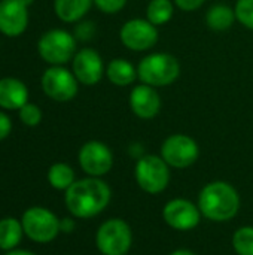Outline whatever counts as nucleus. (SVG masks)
<instances>
[{
    "label": "nucleus",
    "instance_id": "nucleus-17",
    "mask_svg": "<svg viewBox=\"0 0 253 255\" xmlns=\"http://www.w3.org/2000/svg\"><path fill=\"white\" fill-rule=\"evenodd\" d=\"M94 0H54V12L63 22H79L89 12Z\"/></svg>",
    "mask_w": 253,
    "mask_h": 255
},
{
    "label": "nucleus",
    "instance_id": "nucleus-23",
    "mask_svg": "<svg viewBox=\"0 0 253 255\" xmlns=\"http://www.w3.org/2000/svg\"><path fill=\"white\" fill-rule=\"evenodd\" d=\"M233 248L237 255H253V227L245 226L234 232Z\"/></svg>",
    "mask_w": 253,
    "mask_h": 255
},
{
    "label": "nucleus",
    "instance_id": "nucleus-5",
    "mask_svg": "<svg viewBox=\"0 0 253 255\" xmlns=\"http://www.w3.org/2000/svg\"><path fill=\"white\" fill-rule=\"evenodd\" d=\"M95 247L101 255H127L133 247V230L122 218H110L95 232Z\"/></svg>",
    "mask_w": 253,
    "mask_h": 255
},
{
    "label": "nucleus",
    "instance_id": "nucleus-14",
    "mask_svg": "<svg viewBox=\"0 0 253 255\" xmlns=\"http://www.w3.org/2000/svg\"><path fill=\"white\" fill-rule=\"evenodd\" d=\"M28 7L19 0H0V33L7 37L21 36L28 27Z\"/></svg>",
    "mask_w": 253,
    "mask_h": 255
},
{
    "label": "nucleus",
    "instance_id": "nucleus-27",
    "mask_svg": "<svg viewBox=\"0 0 253 255\" xmlns=\"http://www.w3.org/2000/svg\"><path fill=\"white\" fill-rule=\"evenodd\" d=\"M95 34V25L92 21H79V24L75 28V37L76 40L88 42Z\"/></svg>",
    "mask_w": 253,
    "mask_h": 255
},
{
    "label": "nucleus",
    "instance_id": "nucleus-29",
    "mask_svg": "<svg viewBox=\"0 0 253 255\" xmlns=\"http://www.w3.org/2000/svg\"><path fill=\"white\" fill-rule=\"evenodd\" d=\"M206 0H174V6H177L183 12H192L200 9Z\"/></svg>",
    "mask_w": 253,
    "mask_h": 255
},
{
    "label": "nucleus",
    "instance_id": "nucleus-9",
    "mask_svg": "<svg viewBox=\"0 0 253 255\" xmlns=\"http://www.w3.org/2000/svg\"><path fill=\"white\" fill-rule=\"evenodd\" d=\"M161 157L173 169H188L198 160L200 146L191 136L176 133L164 139Z\"/></svg>",
    "mask_w": 253,
    "mask_h": 255
},
{
    "label": "nucleus",
    "instance_id": "nucleus-20",
    "mask_svg": "<svg viewBox=\"0 0 253 255\" xmlns=\"http://www.w3.org/2000/svg\"><path fill=\"white\" fill-rule=\"evenodd\" d=\"M24 236L21 220L13 217H6L0 220V250L12 251L16 250Z\"/></svg>",
    "mask_w": 253,
    "mask_h": 255
},
{
    "label": "nucleus",
    "instance_id": "nucleus-7",
    "mask_svg": "<svg viewBox=\"0 0 253 255\" xmlns=\"http://www.w3.org/2000/svg\"><path fill=\"white\" fill-rule=\"evenodd\" d=\"M21 224L24 236L36 244H49L61 233L60 218L43 206L28 208L21 217Z\"/></svg>",
    "mask_w": 253,
    "mask_h": 255
},
{
    "label": "nucleus",
    "instance_id": "nucleus-12",
    "mask_svg": "<svg viewBox=\"0 0 253 255\" xmlns=\"http://www.w3.org/2000/svg\"><path fill=\"white\" fill-rule=\"evenodd\" d=\"M201 218H203V215L200 212L198 205H195L191 200L183 199V197L171 199L163 208L164 223L170 229L177 230V232L194 230L200 224Z\"/></svg>",
    "mask_w": 253,
    "mask_h": 255
},
{
    "label": "nucleus",
    "instance_id": "nucleus-13",
    "mask_svg": "<svg viewBox=\"0 0 253 255\" xmlns=\"http://www.w3.org/2000/svg\"><path fill=\"white\" fill-rule=\"evenodd\" d=\"M72 72L79 84L92 87L101 81L103 75L106 73V67L101 55L95 49L82 48L72 60Z\"/></svg>",
    "mask_w": 253,
    "mask_h": 255
},
{
    "label": "nucleus",
    "instance_id": "nucleus-4",
    "mask_svg": "<svg viewBox=\"0 0 253 255\" xmlns=\"http://www.w3.org/2000/svg\"><path fill=\"white\" fill-rule=\"evenodd\" d=\"M37 52L49 66H64L78 52L76 37L64 28H51L39 37Z\"/></svg>",
    "mask_w": 253,
    "mask_h": 255
},
{
    "label": "nucleus",
    "instance_id": "nucleus-18",
    "mask_svg": "<svg viewBox=\"0 0 253 255\" xmlns=\"http://www.w3.org/2000/svg\"><path fill=\"white\" fill-rule=\"evenodd\" d=\"M107 79L116 87H130L137 76V67L125 58H113L106 66Z\"/></svg>",
    "mask_w": 253,
    "mask_h": 255
},
{
    "label": "nucleus",
    "instance_id": "nucleus-6",
    "mask_svg": "<svg viewBox=\"0 0 253 255\" xmlns=\"http://www.w3.org/2000/svg\"><path fill=\"white\" fill-rule=\"evenodd\" d=\"M134 178L142 191L160 194L170 184V166L161 155L143 154L134 166Z\"/></svg>",
    "mask_w": 253,
    "mask_h": 255
},
{
    "label": "nucleus",
    "instance_id": "nucleus-19",
    "mask_svg": "<svg viewBox=\"0 0 253 255\" xmlns=\"http://www.w3.org/2000/svg\"><path fill=\"white\" fill-rule=\"evenodd\" d=\"M236 21L237 18L234 7L224 3H216L210 6L206 12V24L213 31H225L231 28Z\"/></svg>",
    "mask_w": 253,
    "mask_h": 255
},
{
    "label": "nucleus",
    "instance_id": "nucleus-33",
    "mask_svg": "<svg viewBox=\"0 0 253 255\" xmlns=\"http://www.w3.org/2000/svg\"><path fill=\"white\" fill-rule=\"evenodd\" d=\"M19 1H21L24 6H27V7H28V6H31V4L34 3V0H19Z\"/></svg>",
    "mask_w": 253,
    "mask_h": 255
},
{
    "label": "nucleus",
    "instance_id": "nucleus-3",
    "mask_svg": "<svg viewBox=\"0 0 253 255\" xmlns=\"http://www.w3.org/2000/svg\"><path fill=\"white\" fill-rule=\"evenodd\" d=\"M137 76L142 84L161 88L171 85L180 76L179 60L169 52H152L137 64Z\"/></svg>",
    "mask_w": 253,
    "mask_h": 255
},
{
    "label": "nucleus",
    "instance_id": "nucleus-32",
    "mask_svg": "<svg viewBox=\"0 0 253 255\" xmlns=\"http://www.w3.org/2000/svg\"><path fill=\"white\" fill-rule=\"evenodd\" d=\"M169 255H197L195 253H192V251H189V250H176V251H173L171 254Z\"/></svg>",
    "mask_w": 253,
    "mask_h": 255
},
{
    "label": "nucleus",
    "instance_id": "nucleus-2",
    "mask_svg": "<svg viewBox=\"0 0 253 255\" xmlns=\"http://www.w3.org/2000/svg\"><path fill=\"white\" fill-rule=\"evenodd\" d=\"M197 205L206 220L227 223L237 217L242 202L234 185L225 181H213L201 188Z\"/></svg>",
    "mask_w": 253,
    "mask_h": 255
},
{
    "label": "nucleus",
    "instance_id": "nucleus-15",
    "mask_svg": "<svg viewBox=\"0 0 253 255\" xmlns=\"http://www.w3.org/2000/svg\"><path fill=\"white\" fill-rule=\"evenodd\" d=\"M128 105H130L131 112L137 118L152 120L160 114L163 102L155 87L139 84L133 87L130 97H128Z\"/></svg>",
    "mask_w": 253,
    "mask_h": 255
},
{
    "label": "nucleus",
    "instance_id": "nucleus-28",
    "mask_svg": "<svg viewBox=\"0 0 253 255\" xmlns=\"http://www.w3.org/2000/svg\"><path fill=\"white\" fill-rule=\"evenodd\" d=\"M10 131H12V120L4 111H0V142L4 140L10 134Z\"/></svg>",
    "mask_w": 253,
    "mask_h": 255
},
{
    "label": "nucleus",
    "instance_id": "nucleus-11",
    "mask_svg": "<svg viewBox=\"0 0 253 255\" xmlns=\"http://www.w3.org/2000/svg\"><path fill=\"white\" fill-rule=\"evenodd\" d=\"M78 161L88 176L103 178L113 167V154L106 143L100 140H88L81 146Z\"/></svg>",
    "mask_w": 253,
    "mask_h": 255
},
{
    "label": "nucleus",
    "instance_id": "nucleus-30",
    "mask_svg": "<svg viewBox=\"0 0 253 255\" xmlns=\"http://www.w3.org/2000/svg\"><path fill=\"white\" fill-rule=\"evenodd\" d=\"M75 227H76V223H75L73 218H63V220H60V232L61 233L69 235V233H72L75 230Z\"/></svg>",
    "mask_w": 253,
    "mask_h": 255
},
{
    "label": "nucleus",
    "instance_id": "nucleus-8",
    "mask_svg": "<svg viewBox=\"0 0 253 255\" xmlns=\"http://www.w3.org/2000/svg\"><path fill=\"white\" fill-rule=\"evenodd\" d=\"M40 85L46 97L60 103L73 100L79 91L76 76L64 66H49L40 78Z\"/></svg>",
    "mask_w": 253,
    "mask_h": 255
},
{
    "label": "nucleus",
    "instance_id": "nucleus-22",
    "mask_svg": "<svg viewBox=\"0 0 253 255\" xmlns=\"http://www.w3.org/2000/svg\"><path fill=\"white\" fill-rule=\"evenodd\" d=\"M174 15V3L171 0H151L146 6V19L154 25L167 24Z\"/></svg>",
    "mask_w": 253,
    "mask_h": 255
},
{
    "label": "nucleus",
    "instance_id": "nucleus-21",
    "mask_svg": "<svg viewBox=\"0 0 253 255\" xmlns=\"http://www.w3.org/2000/svg\"><path fill=\"white\" fill-rule=\"evenodd\" d=\"M76 181L75 170L67 163H54L48 169V182L54 190L67 191Z\"/></svg>",
    "mask_w": 253,
    "mask_h": 255
},
{
    "label": "nucleus",
    "instance_id": "nucleus-16",
    "mask_svg": "<svg viewBox=\"0 0 253 255\" xmlns=\"http://www.w3.org/2000/svg\"><path fill=\"white\" fill-rule=\"evenodd\" d=\"M28 102L27 85L13 76L0 79V108L3 111H19Z\"/></svg>",
    "mask_w": 253,
    "mask_h": 255
},
{
    "label": "nucleus",
    "instance_id": "nucleus-1",
    "mask_svg": "<svg viewBox=\"0 0 253 255\" xmlns=\"http://www.w3.org/2000/svg\"><path fill=\"white\" fill-rule=\"evenodd\" d=\"M112 190L101 178L86 176L64 191V203L73 218L88 220L100 215L110 203Z\"/></svg>",
    "mask_w": 253,
    "mask_h": 255
},
{
    "label": "nucleus",
    "instance_id": "nucleus-10",
    "mask_svg": "<svg viewBox=\"0 0 253 255\" xmlns=\"http://www.w3.org/2000/svg\"><path fill=\"white\" fill-rule=\"evenodd\" d=\"M119 39L130 51H149L158 42V28L146 18H131L122 24Z\"/></svg>",
    "mask_w": 253,
    "mask_h": 255
},
{
    "label": "nucleus",
    "instance_id": "nucleus-24",
    "mask_svg": "<svg viewBox=\"0 0 253 255\" xmlns=\"http://www.w3.org/2000/svg\"><path fill=\"white\" fill-rule=\"evenodd\" d=\"M18 115H19L21 123L24 126H27V127H36V126H39L42 123V118H43L42 109L36 103H30V102H27L18 111Z\"/></svg>",
    "mask_w": 253,
    "mask_h": 255
},
{
    "label": "nucleus",
    "instance_id": "nucleus-26",
    "mask_svg": "<svg viewBox=\"0 0 253 255\" xmlns=\"http://www.w3.org/2000/svg\"><path fill=\"white\" fill-rule=\"evenodd\" d=\"M94 4L103 13H106V15H115V13L121 12L125 7L127 0H94Z\"/></svg>",
    "mask_w": 253,
    "mask_h": 255
},
{
    "label": "nucleus",
    "instance_id": "nucleus-25",
    "mask_svg": "<svg viewBox=\"0 0 253 255\" xmlns=\"http://www.w3.org/2000/svg\"><path fill=\"white\" fill-rule=\"evenodd\" d=\"M234 12L237 21L253 31V0H237Z\"/></svg>",
    "mask_w": 253,
    "mask_h": 255
},
{
    "label": "nucleus",
    "instance_id": "nucleus-31",
    "mask_svg": "<svg viewBox=\"0 0 253 255\" xmlns=\"http://www.w3.org/2000/svg\"><path fill=\"white\" fill-rule=\"evenodd\" d=\"M4 255H37L33 251H28V250H12V251H7Z\"/></svg>",
    "mask_w": 253,
    "mask_h": 255
}]
</instances>
